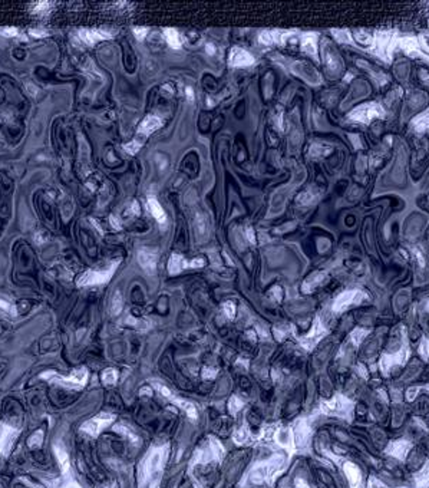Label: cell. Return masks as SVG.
I'll return each mask as SVG.
<instances>
[{
	"label": "cell",
	"mask_w": 429,
	"mask_h": 488,
	"mask_svg": "<svg viewBox=\"0 0 429 488\" xmlns=\"http://www.w3.org/2000/svg\"><path fill=\"white\" fill-rule=\"evenodd\" d=\"M15 193V181L8 171L0 169V237L5 233L12 218V198Z\"/></svg>",
	"instance_id": "1"
},
{
	"label": "cell",
	"mask_w": 429,
	"mask_h": 488,
	"mask_svg": "<svg viewBox=\"0 0 429 488\" xmlns=\"http://www.w3.org/2000/svg\"><path fill=\"white\" fill-rule=\"evenodd\" d=\"M382 115L383 111L379 105L369 103V105H364V106L354 109L353 112L349 115V118L357 122H371L373 118H378V116H382Z\"/></svg>",
	"instance_id": "2"
},
{
	"label": "cell",
	"mask_w": 429,
	"mask_h": 488,
	"mask_svg": "<svg viewBox=\"0 0 429 488\" xmlns=\"http://www.w3.org/2000/svg\"><path fill=\"white\" fill-rule=\"evenodd\" d=\"M254 64V57L241 47H233L230 53V65L231 66H249Z\"/></svg>",
	"instance_id": "3"
},
{
	"label": "cell",
	"mask_w": 429,
	"mask_h": 488,
	"mask_svg": "<svg viewBox=\"0 0 429 488\" xmlns=\"http://www.w3.org/2000/svg\"><path fill=\"white\" fill-rule=\"evenodd\" d=\"M323 56H325V60H326V65H327V69L329 71H332V72H337L339 69H340V59H339V56L336 55L335 53V50L330 47L326 46V49H325V53H323Z\"/></svg>",
	"instance_id": "4"
},
{
	"label": "cell",
	"mask_w": 429,
	"mask_h": 488,
	"mask_svg": "<svg viewBox=\"0 0 429 488\" xmlns=\"http://www.w3.org/2000/svg\"><path fill=\"white\" fill-rule=\"evenodd\" d=\"M161 125H162V121L159 119L158 116H148V118H145L142 121V124H141L140 131L142 134H147L148 135V134L154 132L155 130H158Z\"/></svg>",
	"instance_id": "5"
},
{
	"label": "cell",
	"mask_w": 429,
	"mask_h": 488,
	"mask_svg": "<svg viewBox=\"0 0 429 488\" xmlns=\"http://www.w3.org/2000/svg\"><path fill=\"white\" fill-rule=\"evenodd\" d=\"M164 35L167 38V42L169 46L174 47V49H179L181 47L182 40H181V36H179V33H178L175 29H164Z\"/></svg>",
	"instance_id": "6"
},
{
	"label": "cell",
	"mask_w": 429,
	"mask_h": 488,
	"mask_svg": "<svg viewBox=\"0 0 429 488\" xmlns=\"http://www.w3.org/2000/svg\"><path fill=\"white\" fill-rule=\"evenodd\" d=\"M148 204H149V208H151V211H152V214H154V217L158 220L159 223L165 224V221H167V216H165V213H164L162 207L159 206L158 201H157V200H154V198H151V200L148 201Z\"/></svg>",
	"instance_id": "7"
},
{
	"label": "cell",
	"mask_w": 429,
	"mask_h": 488,
	"mask_svg": "<svg viewBox=\"0 0 429 488\" xmlns=\"http://www.w3.org/2000/svg\"><path fill=\"white\" fill-rule=\"evenodd\" d=\"M140 263L142 264V267L148 273L155 272V257L152 254L148 253H141L140 254Z\"/></svg>",
	"instance_id": "8"
},
{
	"label": "cell",
	"mask_w": 429,
	"mask_h": 488,
	"mask_svg": "<svg viewBox=\"0 0 429 488\" xmlns=\"http://www.w3.org/2000/svg\"><path fill=\"white\" fill-rule=\"evenodd\" d=\"M301 46H303V50H306V52L310 53V55H315V53H316V43H315V40L312 39V35L304 36L303 42H301Z\"/></svg>",
	"instance_id": "9"
},
{
	"label": "cell",
	"mask_w": 429,
	"mask_h": 488,
	"mask_svg": "<svg viewBox=\"0 0 429 488\" xmlns=\"http://www.w3.org/2000/svg\"><path fill=\"white\" fill-rule=\"evenodd\" d=\"M182 269V259L178 257V256H172L171 259V263H169V272L171 273H177L178 270Z\"/></svg>",
	"instance_id": "10"
},
{
	"label": "cell",
	"mask_w": 429,
	"mask_h": 488,
	"mask_svg": "<svg viewBox=\"0 0 429 488\" xmlns=\"http://www.w3.org/2000/svg\"><path fill=\"white\" fill-rule=\"evenodd\" d=\"M428 128H429V113L428 115H425V116H422L419 121L416 122V130L419 131V134H422L423 131H426Z\"/></svg>",
	"instance_id": "11"
},
{
	"label": "cell",
	"mask_w": 429,
	"mask_h": 488,
	"mask_svg": "<svg viewBox=\"0 0 429 488\" xmlns=\"http://www.w3.org/2000/svg\"><path fill=\"white\" fill-rule=\"evenodd\" d=\"M125 148H127V151H130L131 154H135V152H137V151L141 148V144H137V142H131L130 145H127Z\"/></svg>",
	"instance_id": "12"
},
{
	"label": "cell",
	"mask_w": 429,
	"mask_h": 488,
	"mask_svg": "<svg viewBox=\"0 0 429 488\" xmlns=\"http://www.w3.org/2000/svg\"><path fill=\"white\" fill-rule=\"evenodd\" d=\"M333 33H335V36L340 39V42H347L349 40V33L347 32H337V30H335Z\"/></svg>",
	"instance_id": "13"
},
{
	"label": "cell",
	"mask_w": 429,
	"mask_h": 488,
	"mask_svg": "<svg viewBox=\"0 0 429 488\" xmlns=\"http://www.w3.org/2000/svg\"><path fill=\"white\" fill-rule=\"evenodd\" d=\"M113 313H118L119 310H121V296L119 294H116V297H115V301H113Z\"/></svg>",
	"instance_id": "14"
},
{
	"label": "cell",
	"mask_w": 429,
	"mask_h": 488,
	"mask_svg": "<svg viewBox=\"0 0 429 488\" xmlns=\"http://www.w3.org/2000/svg\"><path fill=\"white\" fill-rule=\"evenodd\" d=\"M134 32H135V33L138 35V38L142 39L144 36H145V35H147V33H148V29H147V28H137L135 30H134Z\"/></svg>",
	"instance_id": "15"
},
{
	"label": "cell",
	"mask_w": 429,
	"mask_h": 488,
	"mask_svg": "<svg viewBox=\"0 0 429 488\" xmlns=\"http://www.w3.org/2000/svg\"><path fill=\"white\" fill-rule=\"evenodd\" d=\"M186 94H187V96H188V99H190V101H193V99H194V92L191 91V88H187Z\"/></svg>",
	"instance_id": "16"
},
{
	"label": "cell",
	"mask_w": 429,
	"mask_h": 488,
	"mask_svg": "<svg viewBox=\"0 0 429 488\" xmlns=\"http://www.w3.org/2000/svg\"><path fill=\"white\" fill-rule=\"evenodd\" d=\"M207 49H208V53H214V49L211 45H207Z\"/></svg>",
	"instance_id": "17"
},
{
	"label": "cell",
	"mask_w": 429,
	"mask_h": 488,
	"mask_svg": "<svg viewBox=\"0 0 429 488\" xmlns=\"http://www.w3.org/2000/svg\"><path fill=\"white\" fill-rule=\"evenodd\" d=\"M425 42H426V45L429 46V36H426V38H425Z\"/></svg>",
	"instance_id": "18"
}]
</instances>
